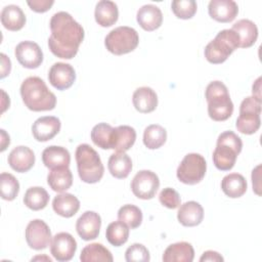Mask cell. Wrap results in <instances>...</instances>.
Wrapping results in <instances>:
<instances>
[{"label":"cell","instance_id":"6da1fadb","mask_svg":"<svg viewBox=\"0 0 262 262\" xmlns=\"http://www.w3.org/2000/svg\"><path fill=\"white\" fill-rule=\"evenodd\" d=\"M49 27L51 31L48 38L50 51L59 58H73L78 53L85 36L82 26L70 13L58 11L52 15Z\"/></svg>","mask_w":262,"mask_h":262},{"label":"cell","instance_id":"7a4b0ae2","mask_svg":"<svg viewBox=\"0 0 262 262\" xmlns=\"http://www.w3.org/2000/svg\"><path fill=\"white\" fill-rule=\"evenodd\" d=\"M20 96L25 105L33 112L51 111L55 107L56 97L39 77H28L20 85Z\"/></svg>","mask_w":262,"mask_h":262},{"label":"cell","instance_id":"3957f363","mask_svg":"<svg viewBox=\"0 0 262 262\" xmlns=\"http://www.w3.org/2000/svg\"><path fill=\"white\" fill-rule=\"evenodd\" d=\"M208 102L209 117L216 122L227 120L233 113V103L228 89L221 81H213L208 84L205 92Z\"/></svg>","mask_w":262,"mask_h":262},{"label":"cell","instance_id":"277c9868","mask_svg":"<svg viewBox=\"0 0 262 262\" xmlns=\"http://www.w3.org/2000/svg\"><path fill=\"white\" fill-rule=\"evenodd\" d=\"M242 139L232 131H224L217 138L213 151V163L220 171H229L233 168L237 156L242 151Z\"/></svg>","mask_w":262,"mask_h":262},{"label":"cell","instance_id":"5b68a950","mask_svg":"<svg viewBox=\"0 0 262 262\" xmlns=\"http://www.w3.org/2000/svg\"><path fill=\"white\" fill-rule=\"evenodd\" d=\"M75 156L78 174L83 182L96 183L102 178L104 168L99 155L93 147L82 143L78 145Z\"/></svg>","mask_w":262,"mask_h":262},{"label":"cell","instance_id":"8992f818","mask_svg":"<svg viewBox=\"0 0 262 262\" xmlns=\"http://www.w3.org/2000/svg\"><path fill=\"white\" fill-rule=\"evenodd\" d=\"M239 47V38L231 29L220 31L205 47L206 59L214 64L224 62L228 56Z\"/></svg>","mask_w":262,"mask_h":262},{"label":"cell","instance_id":"52a82bcc","mask_svg":"<svg viewBox=\"0 0 262 262\" xmlns=\"http://www.w3.org/2000/svg\"><path fill=\"white\" fill-rule=\"evenodd\" d=\"M139 43V36L135 29L121 26L113 29L104 38L106 49L115 54L122 55L133 51Z\"/></svg>","mask_w":262,"mask_h":262},{"label":"cell","instance_id":"ba28073f","mask_svg":"<svg viewBox=\"0 0 262 262\" xmlns=\"http://www.w3.org/2000/svg\"><path fill=\"white\" fill-rule=\"evenodd\" d=\"M261 101L254 96L246 97L239 106V116L235 127L243 134L251 135L258 131L261 125Z\"/></svg>","mask_w":262,"mask_h":262},{"label":"cell","instance_id":"9c48e42d","mask_svg":"<svg viewBox=\"0 0 262 262\" xmlns=\"http://www.w3.org/2000/svg\"><path fill=\"white\" fill-rule=\"evenodd\" d=\"M207 171L205 158L196 152L187 154L180 162L176 175L180 182L194 185L203 180Z\"/></svg>","mask_w":262,"mask_h":262},{"label":"cell","instance_id":"30bf717a","mask_svg":"<svg viewBox=\"0 0 262 262\" xmlns=\"http://www.w3.org/2000/svg\"><path fill=\"white\" fill-rule=\"evenodd\" d=\"M160 186L158 175L150 170H141L135 174L131 181V190L141 200L152 199Z\"/></svg>","mask_w":262,"mask_h":262},{"label":"cell","instance_id":"8fae6325","mask_svg":"<svg viewBox=\"0 0 262 262\" xmlns=\"http://www.w3.org/2000/svg\"><path fill=\"white\" fill-rule=\"evenodd\" d=\"M25 236L29 247L37 251L46 249L52 239L49 226L41 219H34L29 222Z\"/></svg>","mask_w":262,"mask_h":262},{"label":"cell","instance_id":"7c38bea8","mask_svg":"<svg viewBox=\"0 0 262 262\" xmlns=\"http://www.w3.org/2000/svg\"><path fill=\"white\" fill-rule=\"evenodd\" d=\"M77 250V242L69 232L56 233L50 243V252L59 262L70 261Z\"/></svg>","mask_w":262,"mask_h":262},{"label":"cell","instance_id":"4fadbf2b","mask_svg":"<svg viewBox=\"0 0 262 262\" xmlns=\"http://www.w3.org/2000/svg\"><path fill=\"white\" fill-rule=\"evenodd\" d=\"M17 61L27 69H37L43 61V52L40 46L33 41H23L14 49Z\"/></svg>","mask_w":262,"mask_h":262},{"label":"cell","instance_id":"5bb4252c","mask_svg":"<svg viewBox=\"0 0 262 262\" xmlns=\"http://www.w3.org/2000/svg\"><path fill=\"white\" fill-rule=\"evenodd\" d=\"M48 80L57 90H66L76 81V72L70 63L55 62L49 70Z\"/></svg>","mask_w":262,"mask_h":262},{"label":"cell","instance_id":"9a60e30c","mask_svg":"<svg viewBox=\"0 0 262 262\" xmlns=\"http://www.w3.org/2000/svg\"><path fill=\"white\" fill-rule=\"evenodd\" d=\"M101 218L94 211L84 212L76 222V230L79 236L84 241L95 239L100 230Z\"/></svg>","mask_w":262,"mask_h":262},{"label":"cell","instance_id":"2e32d148","mask_svg":"<svg viewBox=\"0 0 262 262\" xmlns=\"http://www.w3.org/2000/svg\"><path fill=\"white\" fill-rule=\"evenodd\" d=\"M60 120L53 116L38 118L32 126V133L37 141L45 142L52 139L60 131Z\"/></svg>","mask_w":262,"mask_h":262},{"label":"cell","instance_id":"e0dca14e","mask_svg":"<svg viewBox=\"0 0 262 262\" xmlns=\"http://www.w3.org/2000/svg\"><path fill=\"white\" fill-rule=\"evenodd\" d=\"M209 15L219 23H230L238 13V6L232 0H211L208 5Z\"/></svg>","mask_w":262,"mask_h":262},{"label":"cell","instance_id":"ac0fdd59","mask_svg":"<svg viewBox=\"0 0 262 262\" xmlns=\"http://www.w3.org/2000/svg\"><path fill=\"white\" fill-rule=\"evenodd\" d=\"M8 164L11 169L18 173L28 172L35 164V154L28 146H16L8 156Z\"/></svg>","mask_w":262,"mask_h":262},{"label":"cell","instance_id":"d6986e66","mask_svg":"<svg viewBox=\"0 0 262 262\" xmlns=\"http://www.w3.org/2000/svg\"><path fill=\"white\" fill-rule=\"evenodd\" d=\"M136 19L143 30L151 32L161 27L163 23V13L158 6L154 4H145L138 9Z\"/></svg>","mask_w":262,"mask_h":262},{"label":"cell","instance_id":"ffe728a7","mask_svg":"<svg viewBox=\"0 0 262 262\" xmlns=\"http://www.w3.org/2000/svg\"><path fill=\"white\" fill-rule=\"evenodd\" d=\"M42 162L50 170L66 168L70 166L71 155L66 147L50 145L42 151Z\"/></svg>","mask_w":262,"mask_h":262},{"label":"cell","instance_id":"44dd1931","mask_svg":"<svg viewBox=\"0 0 262 262\" xmlns=\"http://www.w3.org/2000/svg\"><path fill=\"white\" fill-rule=\"evenodd\" d=\"M177 219L183 226H196L204 219V209L198 202H186L180 206L177 212Z\"/></svg>","mask_w":262,"mask_h":262},{"label":"cell","instance_id":"7402d4cb","mask_svg":"<svg viewBox=\"0 0 262 262\" xmlns=\"http://www.w3.org/2000/svg\"><path fill=\"white\" fill-rule=\"evenodd\" d=\"M132 102L136 111L142 114H148L157 108L158 95L150 87H139L133 93Z\"/></svg>","mask_w":262,"mask_h":262},{"label":"cell","instance_id":"603a6c76","mask_svg":"<svg viewBox=\"0 0 262 262\" xmlns=\"http://www.w3.org/2000/svg\"><path fill=\"white\" fill-rule=\"evenodd\" d=\"M194 258V250L189 243L178 242L168 246L164 251V262H191Z\"/></svg>","mask_w":262,"mask_h":262},{"label":"cell","instance_id":"cb8c5ba5","mask_svg":"<svg viewBox=\"0 0 262 262\" xmlns=\"http://www.w3.org/2000/svg\"><path fill=\"white\" fill-rule=\"evenodd\" d=\"M53 211L64 218L73 217L80 209V201L72 193L62 192L54 196L52 201Z\"/></svg>","mask_w":262,"mask_h":262},{"label":"cell","instance_id":"d4e9b609","mask_svg":"<svg viewBox=\"0 0 262 262\" xmlns=\"http://www.w3.org/2000/svg\"><path fill=\"white\" fill-rule=\"evenodd\" d=\"M119 10L115 2L110 0H101L97 2L94 10V17L96 23L104 28L115 25L118 20Z\"/></svg>","mask_w":262,"mask_h":262},{"label":"cell","instance_id":"484cf974","mask_svg":"<svg viewBox=\"0 0 262 262\" xmlns=\"http://www.w3.org/2000/svg\"><path fill=\"white\" fill-rule=\"evenodd\" d=\"M239 38V47L249 48L251 47L258 38V28L250 19H239L231 28Z\"/></svg>","mask_w":262,"mask_h":262},{"label":"cell","instance_id":"4316f807","mask_svg":"<svg viewBox=\"0 0 262 262\" xmlns=\"http://www.w3.org/2000/svg\"><path fill=\"white\" fill-rule=\"evenodd\" d=\"M0 16L1 24L9 31H19L26 24V15L24 11L15 4L4 6Z\"/></svg>","mask_w":262,"mask_h":262},{"label":"cell","instance_id":"83f0119b","mask_svg":"<svg viewBox=\"0 0 262 262\" xmlns=\"http://www.w3.org/2000/svg\"><path fill=\"white\" fill-rule=\"evenodd\" d=\"M107 168L114 177L123 179L130 174L132 170V161L124 151H117L111 155L107 162Z\"/></svg>","mask_w":262,"mask_h":262},{"label":"cell","instance_id":"f1b7e54d","mask_svg":"<svg viewBox=\"0 0 262 262\" xmlns=\"http://www.w3.org/2000/svg\"><path fill=\"white\" fill-rule=\"evenodd\" d=\"M247 181L242 174L230 173L223 177L221 181L222 191L231 199L241 198L247 191Z\"/></svg>","mask_w":262,"mask_h":262},{"label":"cell","instance_id":"f546056e","mask_svg":"<svg viewBox=\"0 0 262 262\" xmlns=\"http://www.w3.org/2000/svg\"><path fill=\"white\" fill-rule=\"evenodd\" d=\"M136 140V131L133 127L122 125L114 129L113 149L117 151H127Z\"/></svg>","mask_w":262,"mask_h":262},{"label":"cell","instance_id":"4dcf8cb0","mask_svg":"<svg viewBox=\"0 0 262 262\" xmlns=\"http://www.w3.org/2000/svg\"><path fill=\"white\" fill-rule=\"evenodd\" d=\"M47 183L56 192L68 190L73 184V174L69 167L52 169L47 175Z\"/></svg>","mask_w":262,"mask_h":262},{"label":"cell","instance_id":"1f68e13d","mask_svg":"<svg viewBox=\"0 0 262 262\" xmlns=\"http://www.w3.org/2000/svg\"><path fill=\"white\" fill-rule=\"evenodd\" d=\"M114 127L106 123H99L91 130V139L93 143L102 149H113Z\"/></svg>","mask_w":262,"mask_h":262},{"label":"cell","instance_id":"d6a6232c","mask_svg":"<svg viewBox=\"0 0 262 262\" xmlns=\"http://www.w3.org/2000/svg\"><path fill=\"white\" fill-rule=\"evenodd\" d=\"M80 260L82 262H112L114 258L110 250H107L102 244L93 243L83 248L80 255Z\"/></svg>","mask_w":262,"mask_h":262},{"label":"cell","instance_id":"836d02e7","mask_svg":"<svg viewBox=\"0 0 262 262\" xmlns=\"http://www.w3.org/2000/svg\"><path fill=\"white\" fill-rule=\"evenodd\" d=\"M49 202V194L45 188L40 186H33L27 189L24 195L25 205L33 210L39 211L44 209Z\"/></svg>","mask_w":262,"mask_h":262},{"label":"cell","instance_id":"e575fe53","mask_svg":"<svg viewBox=\"0 0 262 262\" xmlns=\"http://www.w3.org/2000/svg\"><path fill=\"white\" fill-rule=\"evenodd\" d=\"M167 140V131L158 124L147 126L143 132V143L149 149H157Z\"/></svg>","mask_w":262,"mask_h":262},{"label":"cell","instance_id":"d590c367","mask_svg":"<svg viewBox=\"0 0 262 262\" xmlns=\"http://www.w3.org/2000/svg\"><path fill=\"white\" fill-rule=\"evenodd\" d=\"M105 236L111 245L115 247H121L128 241L129 228L127 224L120 220L114 221L107 225Z\"/></svg>","mask_w":262,"mask_h":262},{"label":"cell","instance_id":"8d00e7d4","mask_svg":"<svg viewBox=\"0 0 262 262\" xmlns=\"http://www.w3.org/2000/svg\"><path fill=\"white\" fill-rule=\"evenodd\" d=\"M118 219L131 229L137 228L142 222V212L134 205H124L118 211Z\"/></svg>","mask_w":262,"mask_h":262},{"label":"cell","instance_id":"74e56055","mask_svg":"<svg viewBox=\"0 0 262 262\" xmlns=\"http://www.w3.org/2000/svg\"><path fill=\"white\" fill-rule=\"evenodd\" d=\"M0 191L3 200L13 201L19 191V183L17 179L10 173L2 172L0 175Z\"/></svg>","mask_w":262,"mask_h":262},{"label":"cell","instance_id":"f35d334b","mask_svg":"<svg viewBox=\"0 0 262 262\" xmlns=\"http://www.w3.org/2000/svg\"><path fill=\"white\" fill-rule=\"evenodd\" d=\"M171 8L178 18L188 19L195 14L198 5L194 0H174Z\"/></svg>","mask_w":262,"mask_h":262},{"label":"cell","instance_id":"ab89813d","mask_svg":"<svg viewBox=\"0 0 262 262\" xmlns=\"http://www.w3.org/2000/svg\"><path fill=\"white\" fill-rule=\"evenodd\" d=\"M149 259V252L142 244L135 243L125 252V260L127 262H148Z\"/></svg>","mask_w":262,"mask_h":262},{"label":"cell","instance_id":"60d3db41","mask_svg":"<svg viewBox=\"0 0 262 262\" xmlns=\"http://www.w3.org/2000/svg\"><path fill=\"white\" fill-rule=\"evenodd\" d=\"M160 203L168 209H176L180 206L181 199L179 193L171 187H166L162 189L159 194Z\"/></svg>","mask_w":262,"mask_h":262},{"label":"cell","instance_id":"b9f144b4","mask_svg":"<svg viewBox=\"0 0 262 262\" xmlns=\"http://www.w3.org/2000/svg\"><path fill=\"white\" fill-rule=\"evenodd\" d=\"M27 3L33 11L42 13L49 10L51 6L54 4V1L53 0H33V1H28Z\"/></svg>","mask_w":262,"mask_h":262},{"label":"cell","instance_id":"7bdbcfd3","mask_svg":"<svg viewBox=\"0 0 262 262\" xmlns=\"http://www.w3.org/2000/svg\"><path fill=\"white\" fill-rule=\"evenodd\" d=\"M260 170L261 165H258L252 171V182H253V190L256 194L261 195V184H260Z\"/></svg>","mask_w":262,"mask_h":262},{"label":"cell","instance_id":"ee69618b","mask_svg":"<svg viewBox=\"0 0 262 262\" xmlns=\"http://www.w3.org/2000/svg\"><path fill=\"white\" fill-rule=\"evenodd\" d=\"M1 56V75H0V78L3 79L5 78L7 75L10 74V71H11V61L10 59L4 54V53H1L0 54Z\"/></svg>","mask_w":262,"mask_h":262},{"label":"cell","instance_id":"f6af8a7d","mask_svg":"<svg viewBox=\"0 0 262 262\" xmlns=\"http://www.w3.org/2000/svg\"><path fill=\"white\" fill-rule=\"evenodd\" d=\"M223 257L216 251H206L200 258L201 262L204 261H223Z\"/></svg>","mask_w":262,"mask_h":262},{"label":"cell","instance_id":"bcb514c9","mask_svg":"<svg viewBox=\"0 0 262 262\" xmlns=\"http://www.w3.org/2000/svg\"><path fill=\"white\" fill-rule=\"evenodd\" d=\"M261 77H259L255 82H254V84H253V86H252V93H253V95L252 96H254V97H256L258 100H260V101H262V99H261Z\"/></svg>","mask_w":262,"mask_h":262},{"label":"cell","instance_id":"7dc6e473","mask_svg":"<svg viewBox=\"0 0 262 262\" xmlns=\"http://www.w3.org/2000/svg\"><path fill=\"white\" fill-rule=\"evenodd\" d=\"M0 132H1V151H4L5 148L10 143V138H9V135L5 132V130L1 129Z\"/></svg>","mask_w":262,"mask_h":262},{"label":"cell","instance_id":"c3c4849f","mask_svg":"<svg viewBox=\"0 0 262 262\" xmlns=\"http://www.w3.org/2000/svg\"><path fill=\"white\" fill-rule=\"evenodd\" d=\"M35 260H46V261H49V262H51L52 260H51V258H49V257H46V256H36V257H34V258H32V261H35Z\"/></svg>","mask_w":262,"mask_h":262}]
</instances>
